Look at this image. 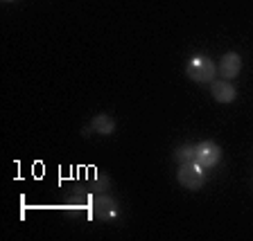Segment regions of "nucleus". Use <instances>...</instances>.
Here are the masks:
<instances>
[{"instance_id":"6e6552de","label":"nucleus","mask_w":253,"mask_h":241,"mask_svg":"<svg viewBox=\"0 0 253 241\" xmlns=\"http://www.w3.org/2000/svg\"><path fill=\"white\" fill-rule=\"evenodd\" d=\"M174 158H176V163H195L197 158V147H192V144H181L176 151H174Z\"/></svg>"},{"instance_id":"f257e3e1","label":"nucleus","mask_w":253,"mask_h":241,"mask_svg":"<svg viewBox=\"0 0 253 241\" xmlns=\"http://www.w3.org/2000/svg\"><path fill=\"white\" fill-rule=\"evenodd\" d=\"M185 72H188V77L192 79V81H197V84H208V81H212V79H215L217 66H215V61H212L211 57L197 54V57H192L188 61Z\"/></svg>"},{"instance_id":"f03ea898","label":"nucleus","mask_w":253,"mask_h":241,"mask_svg":"<svg viewBox=\"0 0 253 241\" xmlns=\"http://www.w3.org/2000/svg\"><path fill=\"white\" fill-rule=\"evenodd\" d=\"M176 178L183 185L185 189H201L206 183V173L204 167L197 163H183L179 165V172H176Z\"/></svg>"},{"instance_id":"20e7f679","label":"nucleus","mask_w":253,"mask_h":241,"mask_svg":"<svg viewBox=\"0 0 253 241\" xmlns=\"http://www.w3.org/2000/svg\"><path fill=\"white\" fill-rule=\"evenodd\" d=\"M221 158V149L217 147L215 142H201L199 147H197V158L195 163L201 165V167H215L217 163H219Z\"/></svg>"},{"instance_id":"423d86ee","label":"nucleus","mask_w":253,"mask_h":241,"mask_svg":"<svg viewBox=\"0 0 253 241\" xmlns=\"http://www.w3.org/2000/svg\"><path fill=\"white\" fill-rule=\"evenodd\" d=\"M211 95H212V100L219 102V104H231V102L235 100L237 93H235V88L228 84L226 79H224V81H212Z\"/></svg>"},{"instance_id":"0eeeda50","label":"nucleus","mask_w":253,"mask_h":241,"mask_svg":"<svg viewBox=\"0 0 253 241\" xmlns=\"http://www.w3.org/2000/svg\"><path fill=\"white\" fill-rule=\"evenodd\" d=\"M90 129H93L95 133H102V136H111V133L116 131V122H113V117L109 115H95L93 122H90Z\"/></svg>"},{"instance_id":"1a4fd4ad","label":"nucleus","mask_w":253,"mask_h":241,"mask_svg":"<svg viewBox=\"0 0 253 241\" xmlns=\"http://www.w3.org/2000/svg\"><path fill=\"white\" fill-rule=\"evenodd\" d=\"M7 2H11V0H7Z\"/></svg>"},{"instance_id":"7ed1b4c3","label":"nucleus","mask_w":253,"mask_h":241,"mask_svg":"<svg viewBox=\"0 0 253 241\" xmlns=\"http://www.w3.org/2000/svg\"><path fill=\"white\" fill-rule=\"evenodd\" d=\"M90 214L100 221H113L118 216L116 199H111V196H106V194L95 196V199L90 201Z\"/></svg>"},{"instance_id":"39448f33","label":"nucleus","mask_w":253,"mask_h":241,"mask_svg":"<svg viewBox=\"0 0 253 241\" xmlns=\"http://www.w3.org/2000/svg\"><path fill=\"white\" fill-rule=\"evenodd\" d=\"M240 70H242V57L237 52H226L224 57H221L219 61V74L226 81H231V79H235L237 74H240Z\"/></svg>"}]
</instances>
